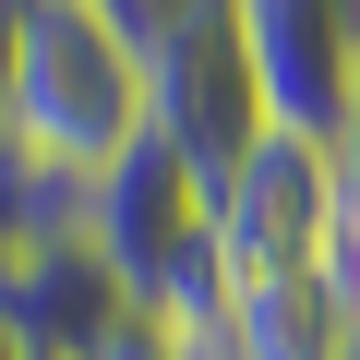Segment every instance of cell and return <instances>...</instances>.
<instances>
[{
	"label": "cell",
	"instance_id": "obj_1",
	"mask_svg": "<svg viewBox=\"0 0 360 360\" xmlns=\"http://www.w3.org/2000/svg\"><path fill=\"white\" fill-rule=\"evenodd\" d=\"M144 132H156L144 37L108 25L96 0H13V132L0 144L84 193V180H108Z\"/></svg>",
	"mask_w": 360,
	"mask_h": 360
},
{
	"label": "cell",
	"instance_id": "obj_2",
	"mask_svg": "<svg viewBox=\"0 0 360 360\" xmlns=\"http://www.w3.org/2000/svg\"><path fill=\"white\" fill-rule=\"evenodd\" d=\"M144 96H156V144L193 168V193H217L264 144V84H252L229 0H168V25L144 37Z\"/></svg>",
	"mask_w": 360,
	"mask_h": 360
},
{
	"label": "cell",
	"instance_id": "obj_3",
	"mask_svg": "<svg viewBox=\"0 0 360 360\" xmlns=\"http://www.w3.org/2000/svg\"><path fill=\"white\" fill-rule=\"evenodd\" d=\"M205 252H217L229 288H276V276L336 264V168H324V144L264 132L217 193H205Z\"/></svg>",
	"mask_w": 360,
	"mask_h": 360
},
{
	"label": "cell",
	"instance_id": "obj_4",
	"mask_svg": "<svg viewBox=\"0 0 360 360\" xmlns=\"http://www.w3.org/2000/svg\"><path fill=\"white\" fill-rule=\"evenodd\" d=\"M229 13H240L252 84H264V132L336 144L348 84H360V0H229Z\"/></svg>",
	"mask_w": 360,
	"mask_h": 360
},
{
	"label": "cell",
	"instance_id": "obj_5",
	"mask_svg": "<svg viewBox=\"0 0 360 360\" xmlns=\"http://www.w3.org/2000/svg\"><path fill=\"white\" fill-rule=\"evenodd\" d=\"M120 324H132V288L108 276V252L72 217L0 252V336H13V360H96Z\"/></svg>",
	"mask_w": 360,
	"mask_h": 360
},
{
	"label": "cell",
	"instance_id": "obj_6",
	"mask_svg": "<svg viewBox=\"0 0 360 360\" xmlns=\"http://www.w3.org/2000/svg\"><path fill=\"white\" fill-rule=\"evenodd\" d=\"M72 229L108 252V276L132 288V312L180 276V264H193L205 252V193H193V168H180L156 132L108 168V180H84V205H72Z\"/></svg>",
	"mask_w": 360,
	"mask_h": 360
},
{
	"label": "cell",
	"instance_id": "obj_7",
	"mask_svg": "<svg viewBox=\"0 0 360 360\" xmlns=\"http://www.w3.org/2000/svg\"><path fill=\"white\" fill-rule=\"evenodd\" d=\"M229 360H360L348 264H312V276H276V288H229Z\"/></svg>",
	"mask_w": 360,
	"mask_h": 360
},
{
	"label": "cell",
	"instance_id": "obj_8",
	"mask_svg": "<svg viewBox=\"0 0 360 360\" xmlns=\"http://www.w3.org/2000/svg\"><path fill=\"white\" fill-rule=\"evenodd\" d=\"M324 168H336V264H348V300H360V84H348V120H336Z\"/></svg>",
	"mask_w": 360,
	"mask_h": 360
},
{
	"label": "cell",
	"instance_id": "obj_9",
	"mask_svg": "<svg viewBox=\"0 0 360 360\" xmlns=\"http://www.w3.org/2000/svg\"><path fill=\"white\" fill-rule=\"evenodd\" d=\"M96 360H180V336H168V324H156V312H132V324H120V336H108V348H96Z\"/></svg>",
	"mask_w": 360,
	"mask_h": 360
},
{
	"label": "cell",
	"instance_id": "obj_10",
	"mask_svg": "<svg viewBox=\"0 0 360 360\" xmlns=\"http://www.w3.org/2000/svg\"><path fill=\"white\" fill-rule=\"evenodd\" d=\"M0 132H13V0H0Z\"/></svg>",
	"mask_w": 360,
	"mask_h": 360
}]
</instances>
